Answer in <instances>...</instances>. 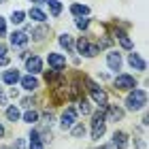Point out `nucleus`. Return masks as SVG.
<instances>
[{
	"mask_svg": "<svg viewBox=\"0 0 149 149\" xmlns=\"http://www.w3.org/2000/svg\"><path fill=\"white\" fill-rule=\"evenodd\" d=\"M107 64H109L111 70H119V68H121V56H119L117 51L109 53V56H107Z\"/></svg>",
	"mask_w": 149,
	"mask_h": 149,
	"instance_id": "10",
	"label": "nucleus"
},
{
	"mask_svg": "<svg viewBox=\"0 0 149 149\" xmlns=\"http://www.w3.org/2000/svg\"><path fill=\"white\" fill-rule=\"evenodd\" d=\"M30 2H36V4H45L47 0H30Z\"/></svg>",
	"mask_w": 149,
	"mask_h": 149,
	"instance_id": "34",
	"label": "nucleus"
},
{
	"mask_svg": "<svg viewBox=\"0 0 149 149\" xmlns=\"http://www.w3.org/2000/svg\"><path fill=\"white\" fill-rule=\"evenodd\" d=\"M2 58H6V45L0 43V60H2Z\"/></svg>",
	"mask_w": 149,
	"mask_h": 149,
	"instance_id": "31",
	"label": "nucleus"
},
{
	"mask_svg": "<svg viewBox=\"0 0 149 149\" xmlns=\"http://www.w3.org/2000/svg\"><path fill=\"white\" fill-rule=\"evenodd\" d=\"M77 49H79V53H83V56H87V58H94L96 53H100V47L98 45H92L87 38H79Z\"/></svg>",
	"mask_w": 149,
	"mask_h": 149,
	"instance_id": "3",
	"label": "nucleus"
},
{
	"mask_svg": "<svg viewBox=\"0 0 149 149\" xmlns=\"http://www.w3.org/2000/svg\"><path fill=\"white\" fill-rule=\"evenodd\" d=\"M15 149H26V141L24 139H17L15 141Z\"/></svg>",
	"mask_w": 149,
	"mask_h": 149,
	"instance_id": "29",
	"label": "nucleus"
},
{
	"mask_svg": "<svg viewBox=\"0 0 149 149\" xmlns=\"http://www.w3.org/2000/svg\"><path fill=\"white\" fill-rule=\"evenodd\" d=\"M83 134H85V128L83 126H72V136H83Z\"/></svg>",
	"mask_w": 149,
	"mask_h": 149,
	"instance_id": "26",
	"label": "nucleus"
},
{
	"mask_svg": "<svg viewBox=\"0 0 149 149\" xmlns=\"http://www.w3.org/2000/svg\"><path fill=\"white\" fill-rule=\"evenodd\" d=\"M36 119H38V113H36V111H28V113H24V121H28V124H34Z\"/></svg>",
	"mask_w": 149,
	"mask_h": 149,
	"instance_id": "23",
	"label": "nucleus"
},
{
	"mask_svg": "<svg viewBox=\"0 0 149 149\" xmlns=\"http://www.w3.org/2000/svg\"><path fill=\"white\" fill-rule=\"evenodd\" d=\"M115 87L117 90H134L136 87V79L132 74H117L115 77Z\"/></svg>",
	"mask_w": 149,
	"mask_h": 149,
	"instance_id": "5",
	"label": "nucleus"
},
{
	"mask_svg": "<svg viewBox=\"0 0 149 149\" xmlns=\"http://www.w3.org/2000/svg\"><path fill=\"white\" fill-rule=\"evenodd\" d=\"M128 62H130V66H132V68H136V70H145L147 68L145 62H143V58H141L139 53H130V56H128Z\"/></svg>",
	"mask_w": 149,
	"mask_h": 149,
	"instance_id": "11",
	"label": "nucleus"
},
{
	"mask_svg": "<svg viewBox=\"0 0 149 149\" xmlns=\"http://www.w3.org/2000/svg\"><path fill=\"white\" fill-rule=\"evenodd\" d=\"M79 111L83 113V115L90 113V104H87V100H85V98H81V100H79Z\"/></svg>",
	"mask_w": 149,
	"mask_h": 149,
	"instance_id": "25",
	"label": "nucleus"
},
{
	"mask_svg": "<svg viewBox=\"0 0 149 149\" xmlns=\"http://www.w3.org/2000/svg\"><path fill=\"white\" fill-rule=\"evenodd\" d=\"M147 102V94L145 90H134L128 94V98H126V104H128V109H132V111H139V109H143Z\"/></svg>",
	"mask_w": 149,
	"mask_h": 149,
	"instance_id": "1",
	"label": "nucleus"
},
{
	"mask_svg": "<svg viewBox=\"0 0 149 149\" xmlns=\"http://www.w3.org/2000/svg\"><path fill=\"white\" fill-rule=\"evenodd\" d=\"M121 117H124V109H119L117 104H111L109 109H107L104 119H109V121H119Z\"/></svg>",
	"mask_w": 149,
	"mask_h": 149,
	"instance_id": "9",
	"label": "nucleus"
},
{
	"mask_svg": "<svg viewBox=\"0 0 149 149\" xmlns=\"http://www.w3.org/2000/svg\"><path fill=\"white\" fill-rule=\"evenodd\" d=\"M2 149H9V147H2Z\"/></svg>",
	"mask_w": 149,
	"mask_h": 149,
	"instance_id": "37",
	"label": "nucleus"
},
{
	"mask_svg": "<svg viewBox=\"0 0 149 149\" xmlns=\"http://www.w3.org/2000/svg\"><path fill=\"white\" fill-rule=\"evenodd\" d=\"M32 34H34V38H36V40H43L47 34H49V30H47L45 26H38V28H34V30H32Z\"/></svg>",
	"mask_w": 149,
	"mask_h": 149,
	"instance_id": "21",
	"label": "nucleus"
},
{
	"mask_svg": "<svg viewBox=\"0 0 149 149\" xmlns=\"http://www.w3.org/2000/svg\"><path fill=\"white\" fill-rule=\"evenodd\" d=\"M87 85H90V94H92L94 102H96L98 107H107V92L102 90V87H98L96 83H92V81H87Z\"/></svg>",
	"mask_w": 149,
	"mask_h": 149,
	"instance_id": "4",
	"label": "nucleus"
},
{
	"mask_svg": "<svg viewBox=\"0 0 149 149\" xmlns=\"http://www.w3.org/2000/svg\"><path fill=\"white\" fill-rule=\"evenodd\" d=\"M113 145L117 147V149H126V147H128V136H126V132H115V134H113Z\"/></svg>",
	"mask_w": 149,
	"mask_h": 149,
	"instance_id": "13",
	"label": "nucleus"
},
{
	"mask_svg": "<svg viewBox=\"0 0 149 149\" xmlns=\"http://www.w3.org/2000/svg\"><path fill=\"white\" fill-rule=\"evenodd\" d=\"M136 147L139 149H145V141H136Z\"/></svg>",
	"mask_w": 149,
	"mask_h": 149,
	"instance_id": "33",
	"label": "nucleus"
},
{
	"mask_svg": "<svg viewBox=\"0 0 149 149\" xmlns=\"http://www.w3.org/2000/svg\"><path fill=\"white\" fill-rule=\"evenodd\" d=\"M70 11H72V15H79V17H83V15H87V13H90V9H87L85 4H72Z\"/></svg>",
	"mask_w": 149,
	"mask_h": 149,
	"instance_id": "20",
	"label": "nucleus"
},
{
	"mask_svg": "<svg viewBox=\"0 0 149 149\" xmlns=\"http://www.w3.org/2000/svg\"><path fill=\"white\" fill-rule=\"evenodd\" d=\"M22 104H24V107H30V104H32V100H30V98H24V100H22Z\"/></svg>",
	"mask_w": 149,
	"mask_h": 149,
	"instance_id": "32",
	"label": "nucleus"
},
{
	"mask_svg": "<svg viewBox=\"0 0 149 149\" xmlns=\"http://www.w3.org/2000/svg\"><path fill=\"white\" fill-rule=\"evenodd\" d=\"M60 45H62L66 51H72L74 49V43H72V36L70 34H62V36H60Z\"/></svg>",
	"mask_w": 149,
	"mask_h": 149,
	"instance_id": "17",
	"label": "nucleus"
},
{
	"mask_svg": "<svg viewBox=\"0 0 149 149\" xmlns=\"http://www.w3.org/2000/svg\"><path fill=\"white\" fill-rule=\"evenodd\" d=\"M26 68L30 70V74L40 72V70H43V62H40V58H36V56L28 58V60H26Z\"/></svg>",
	"mask_w": 149,
	"mask_h": 149,
	"instance_id": "8",
	"label": "nucleus"
},
{
	"mask_svg": "<svg viewBox=\"0 0 149 149\" xmlns=\"http://www.w3.org/2000/svg\"><path fill=\"white\" fill-rule=\"evenodd\" d=\"M22 85H24V90H28V92H34L36 87H38V81L32 77V74H28V77H24L22 79Z\"/></svg>",
	"mask_w": 149,
	"mask_h": 149,
	"instance_id": "14",
	"label": "nucleus"
},
{
	"mask_svg": "<svg viewBox=\"0 0 149 149\" xmlns=\"http://www.w3.org/2000/svg\"><path fill=\"white\" fill-rule=\"evenodd\" d=\"M2 134H4V128H2V124H0V136H2Z\"/></svg>",
	"mask_w": 149,
	"mask_h": 149,
	"instance_id": "35",
	"label": "nucleus"
},
{
	"mask_svg": "<svg viewBox=\"0 0 149 149\" xmlns=\"http://www.w3.org/2000/svg\"><path fill=\"white\" fill-rule=\"evenodd\" d=\"M2 79H4V83L15 85L17 81H19V72H17V70H6V72L2 74Z\"/></svg>",
	"mask_w": 149,
	"mask_h": 149,
	"instance_id": "16",
	"label": "nucleus"
},
{
	"mask_svg": "<svg viewBox=\"0 0 149 149\" xmlns=\"http://www.w3.org/2000/svg\"><path fill=\"white\" fill-rule=\"evenodd\" d=\"M11 43H13V47H24L26 43H28V34H26V32H13L11 34Z\"/></svg>",
	"mask_w": 149,
	"mask_h": 149,
	"instance_id": "12",
	"label": "nucleus"
},
{
	"mask_svg": "<svg viewBox=\"0 0 149 149\" xmlns=\"http://www.w3.org/2000/svg\"><path fill=\"white\" fill-rule=\"evenodd\" d=\"M104 134V113L96 111L94 113V121H92V139H100Z\"/></svg>",
	"mask_w": 149,
	"mask_h": 149,
	"instance_id": "2",
	"label": "nucleus"
},
{
	"mask_svg": "<svg viewBox=\"0 0 149 149\" xmlns=\"http://www.w3.org/2000/svg\"><path fill=\"white\" fill-rule=\"evenodd\" d=\"M0 2H2V0H0Z\"/></svg>",
	"mask_w": 149,
	"mask_h": 149,
	"instance_id": "38",
	"label": "nucleus"
},
{
	"mask_svg": "<svg viewBox=\"0 0 149 149\" xmlns=\"http://www.w3.org/2000/svg\"><path fill=\"white\" fill-rule=\"evenodd\" d=\"M4 32H6V24H4V19H2V17H0V36H2V34H4Z\"/></svg>",
	"mask_w": 149,
	"mask_h": 149,
	"instance_id": "30",
	"label": "nucleus"
},
{
	"mask_svg": "<svg viewBox=\"0 0 149 149\" xmlns=\"http://www.w3.org/2000/svg\"><path fill=\"white\" fill-rule=\"evenodd\" d=\"M119 43H121V47H126V49H130V47H132V40L128 38L126 34H124V36H119Z\"/></svg>",
	"mask_w": 149,
	"mask_h": 149,
	"instance_id": "28",
	"label": "nucleus"
},
{
	"mask_svg": "<svg viewBox=\"0 0 149 149\" xmlns=\"http://www.w3.org/2000/svg\"><path fill=\"white\" fill-rule=\"evenodd\" d=\"M30 17L36 19V22H45V19H47V15L40 9H30Z\"/></svg>",
	"mask_w": 149,
	"mask_h": 149,
	"instance_id": "22",
	"label": "nucleus"
},
{
	"mask_svg": "<svg viewBox=\"0 0 149 149\" xmlns=\"http://www.w3.org/2000/svg\"><path fill=\"white\" fill-rule=\"evenodd\" d=\"M30 149H43V139H40V134L36 130H32L30 132Z\"/></svg>",
	"mask_w": 149,
	"mask_h": 149,
	"instance_id": "15",
	"label": "nucleus"
},
{
	"mask_svg": "<svg viewBox=\"0 0 149 149\" xmlns=\"http://www.w3.org/2000/svg\"><path fill=\"white\" fill-rule=\"evenodd\" d=\"M24 17H26L24 11H15V13H13V17H11V22H13V24H22Z\"/></svg>",
	"mask_w": 149,
	"mask_h": 149,
	"instance_id": "24",
	"label": "nucleus"
},
{
	"mask_svg": "<svg viewBox=\"0 0 149 149\" xmlns=\"http://www.w3.org/2000/svg\"><path fill=\"white\" fill-rule=\"evenodd\" d=\"M47 62H49V66H53V70H62L66 66V58H62L60 53H49Z\"/></svg>",
	"mask_w": 149,
	"mask_h": 149,
	"instance_id": "7",
	"label": "nucleus"
},
{
	"mask_svg": "<svg viewBox=\"0 0 149 149\" xmlns=\"http://www.w3.org/2000/svg\"><path fill=\"white\" fill-rule=\"evenodd\" d=\"M45 4H49V9H51V15H53V17H58L60 13H62V4H60V0H47Z\"/></svg>",
	"mask_w": 149,
	"mask_h": 149,
	"instance_id": "18",
	"label": "nucleus"
},
{
	"mask_svg": "<svg viewBox=\"0 0 149 149\" xmlns=\"http://www.w3.org/2000/svg\"><path fill=\"white\" fill-rule=\"evenodd\" d=\"M74 121H77V111L68 107V109L62 113V121H60V126H62L64 130H68V128H72V126H74Z\"/></svg>",
	"mask_w": 149,
	"mask_h": 149,
	"instance_id": "6",
	"label": "nucleus"
},
{
	"mask_svg": "<svg viewBox=\"0 0 149 149\" xmlns=\"http://www.w3.org/2000/svg\"><path fill=\"white\" fill-rule=\"evenodd\" d=\"M87 26H90V19H85V17H79V19H77V28H81V30H85Z\"/></svg>",
	"mask_w": 149,
	"mask_h": 149,
	"instance_id": "27",
	"label": "nucleus"
},
{
	"mask_svg": "<svg viewBox=\"0 0 149 149\" xmlns=\"http://www.w3.org/2000/svg\"><path fill=\"white\" fill-rule=\"evenodd\" d=\"M19 117H22V113H19L17 107H9V109H6V119H9V121H13V124H15Z\"/></svg>",
	"mask_w": 149,
	"mask_h": 149,
	"instance_id": "19",
	"label": "nucleus"
},
{
	"mask_svg": "<svg viewBox=\"0 0 149 149\" xmlns=\"http://www.w3.org/2000/svg\"><path fill=\"white\" fill-rule=\"evenodd\" d=\"M100 149H111V147H100Z\"/></svg>",
	"mask_w": 149,
	"mask_h": 149,
	"instance_id": "36",
	"label": "nucleus"
}]
</instances>
